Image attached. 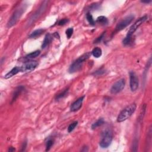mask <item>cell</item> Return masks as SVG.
<instances>
[{"instance_id": "cell-5", "label": "cell", "mask_w": 152, "mask_h": 152, "mask_svg": "<svg viewBox=\"0 0 152 152\" xmlns=\"http://www.w3.org/2000/svg\"><path fill=\"white\" fill-rule=\"evenodd\" d=\"M147 17L146 16H145L142 18L139 19L138 20H137L136 22H135L134 24L131 26V27H130V30L128 31L127 35V37L132 38V36L134 34V32L137 30L138 27H140V26L147 20Z\"/></svg>"}, {"instance_id": "cell-18", "label": "cell", "mask_w": 152, "mask_h": 152, "mask_svg": "<svg viewBox=\"0 0 152 152\" xmlns=\"http://www.w3.org/2000/svg\"><path fill=\"white\" fill-rule=\"evenodd\" d=\"M40 53V51L39 50L38 51H35L34 52H32L31 53H30L29 54L27 55L26 56V58L27 59H32V58H34L37 57L38 56H39Z\"/></svg>"}, {"instance_id": "cell-23", "label": "cell", "mask_w": 152, "mask_h": 152, "mask_svg": "<svg viewBox=\"0 0 152 152\" xmlns=\"http://www.w3.org/2000/svg\"><path fill=\"white\" fill-rule=\"evenodd\" d=\"M53 144V141L52 140H49L46 143V151L50 150V149H51V147L52 146Z\"/></svg>"}, {"instance_id": "cell-9", "label": "cell", "mask_w": 152, "mask_h": 152, "mask_svg": "<svg viewBox=\"0 0 152 152\" xmlns=\"http://www.w3.org/2000/svg\"><path fill=\"white\" fill-rule=\"evenodd\" d=\"M38 63L36 61H31L25 63L21 67V72H30L33 71L37 67Z\"/></svg>"}, {"instance_id": "cell-17", "label": "cell", "mask_w": 152, "mask_h": 152, "mask_svg": "<svg viewBox=\"0 0 152 152\" xmlns=\"http://www.w3.org/2000/svg\"><path fill=\"white\" fill-rule=\"evenodd\" d=\"M104 123H105V121L104 120V119L100 118L99 119H98L97 121L95 122V123L93 124V125H92V128L93 130L96 129V128H98V127H100V126L102 125Z\"/></svg>"}, {"instance_id": "cell-10", "label": "cell", "mask_w": 152, "mask_h": 152, "mask_svg": "<svg viewBox=\"0 0 152 152\" xmlns=\"http://www.w3.org/2000/svg\"><path fill=\"white\" fill-rule=\"evenodd\" d=\"M84 98V96H82V97L78 98L76 101H75L73 104L71 105V108H70L71 109V111H72V112H76V111L80 110L81 106H82Z\"/></svg>"}, {"instance_id": "cell-21", "label": "cell", "mask_w": 152, "mask_h": 152, "mask_svg": "<svg viewBox=\"0 0 152 152\" xmlns=\"http://www.w3.org/2000/svg\"><path fill=\"white\" fill-rule=\"evenodd\" d=\"M68 92V89L65 90L63 91V92H62V93H61L60 94H59L58 95H57V98H56V99L57 100H59V99H63L64 97H65V96L67 95Z\"/></svg>"}, {"instance_id": "cell-26", "label": "cell", "mask_w": 152, "mask_h": 152, "mask_svg": "<svg viewBox=\"0 0 152 152\" xmlns=\"http://www.w3.org/2000/svg\"><path fill=\"white\" fill-rule=\"evenodd\" d=\"M8 151H15V149L14 148V147H10V149H9V150H8Z\"/></svg>"}, {"instance_id": "cell-11", "label": "cell", "mask_w": 152, "mask_h": 152, "mask_svg": "<svg viewBox=\"0 0 152 152\" xmlns=\"http://www.w3.org/2000/svg\"><path fill=\"white\" fill-rule=\"evenodd\" d=\"M19 72H21V67H16L13 68V69L11 70L10 71H9L8 73L4 76V78L5 79L10 78L11 77H12L13 76H15L17 73H19Z\"/></svg>"}, {"instance_id": "cell-2", "label": "cell", "mask_w": 152, "mask_h": 152, "mask_svg": "<svg viewBox=\"0 0 152 152\" xmlns=\"http://www.w3.org/2000/svg\"><path fill=\"white\" fill-rule=\"evenodd\" d=\"M91 55V53L90 52H87L85 54L83 55L82 56L79 57L77 59H76L73 63H72L69 68L70 73H74L75 72L78 71V70L81 69L84 62L88 59Z\"/></svg>"}, {"instance_id": "cell-25", "label": "cell", "mask_w": 152, "mask_h": 152, "mask_svg": "<svg viewBox=\"0 0 152 152\" xmlns=\"http://www.w3.org/2000/svg\"><path fill=\"white\" fill-rule=\"evenodd\" d=\"M104 33L102 34V35L100 36V37L98 38V39H96L95 41V42H96V44H97V43H99V42H100V41H101V40L102 39V38H103V37H104Z\"/></svg>"}, {"instance_id": "cell-1", "label": "cell", "mask_w": 152, "mask_h": 152, "mask_svg": "<svg viewBox=\"0 0 152 152\" xmlns=\"http://www.w3.org/2000/svg\"><path fill=\"white\" fill-rule=\"evenodd\" d=\"M137 106L136 104H132L130 105L129 106L126 107L124 110L121 111L117 118L118 123H121L130 118L131 115L133 114L135 111L136 110Z\"/></svg>"}, {"instance_id": "cell-22", "label": "cell", "mask_w": 152, "mask_h": 152, "mask_svg": "<svg viewBox=\"0 0 152 152\" xmlns=\"http://www.w3.org/2000/svg\"><path fill=\"white\" fill-rule=\"evenodd\" d=\"M73 29L72 28H68L67 31L65 32L66 35H67L68 39H70V38L71 37V36L72 35V33H73Z\"/></svg>"}, {"instance_id": "cell-15", "label": "cell", "mask_w": 152, "mask_h": 152, "mask_svg": "<svg viewBox=\"0 0 152 152\" xmlns=\"http://www.w3.org/2000/svg\"><path fill=\"white\" fill-rule=\"evenodd\" d=\"M96 22L102 25H106L108 23V19H107L106 17L100 16L97 19V20H96Z\"/></svg>"}, {"instance_id": "cell-19", "label": "cell", "mask_w": 152, "mask_h": 152, "mask_svg": "<svg viewBox=\"0 0 152 152\" xmlns=\"http://www.w3.org/2000/svg\"><path fill=\"white\" fill-rule=\"evenodd\" d=\"M86 19L89 24L92 26H95V21L93 18L92 15L90 13H87L86 14Z\"/></svg>"}, {"instance_id": "cell-7", "label": "cell", "mask_w": 152, "mask_h": 152, "mask_svg": "<svg viewBox=\"0 0 152 152\" xmlns=\"http://www.w3.org/2000/svg\"><path fill=\"white\" fill-rule=\"evenodd\" d=\"M125 86V81L124 79H121L114 83L111 89V93L112 94H117L121 92L124 89Z\"/></svg>"}, {"instance_id": "cell-8", "label": "cell", "mask_w": 152, "mask_h": 152, "mask_svg": "<svg viewBox=\"0 0 152 152\" xmlns=\"http://www.w3.org/2000/svg\"><path fill=\"white\" fill-rule=\"evenodd\" d=\"M130 85L132 92L136 91L138 87V78L137 74L133 71L130 72Z\"/></svg>"}, {"instance_id": "cell-16", "label": "cell", "mask_w": 152, "mask_h": 152, "mask_svg": "<svg viewBox=\"0 0 152 152\" xmlns=\"http://www.w3.org/2000/svg\"><path fill=\"white\" fill-rule=\"evenodd\" d=\"M44 30L40 29H38L36 30V31H34L33 33H32L31 35L29 36L30 38H35L38 37V36H39L40 35H41L44 32Z\"/></svg>"}, {"instance_id": "cell-13", "label": "cell", "mask_w": 152, "mask_h": 152, "mask_svg": "<svg viewBox=\"0 0 152 152\" xmlns=\"http://www.w3.org/2000/svg\"><path fill=\"white\" fill-rule=\"evenodd\" d=\"M102 50L99 47H96V48H94L92 52V54L95 58H99L102 55Z\"/></svg>"}, {"instance_id": "cell-27", "label": "cell", "mask_w": 152, "mask_h": 152, "mask_svg": "<svg viewBox=\"0 0 152 152\" xmlns=\"http://www.w3.org/2000/svg\"><path fill=\"white\" fill-rule=\"evenodd\" d=\"M143 3H146V4H149L150 3H151V1H142Z\"/></svg>"}, {"instance_id": "cell-3", "label": "cell", "mask_w": 152, "mask_h": 152, "mask_svg": "<svg viewBox=\"0 0 152 152\" xmlns=\"http://www.w3.org/2000/svg\"><path fill=\"white\" fill-rule=\"evenodd\" d=\"M113 138L112 132L110 130H106L103 133L101 140L99 143L100 146L102 148H107L111 145Z\"/></svg>"}, {"instance_id": "cell-24", "label": "cell", "mask_w": 152, "mask_h": 152, "mask_svg": "<svg viewBox=\"0 0 152 152\" xmlns=\"http://www.w3.org/2000/svg\"><path fill=\"white\" fill-rule=\"evenodd\" d=\"M68 19H63L61 20L60 21L58 22V25L59 26H63L64 25H65L66 23H67L68 22Z\"/></svg>"}, {"instance_id": "cell-12", "label": "cell", "mask_w": 152, "mask_h": 152, "mask_svg": "<svg viewBox=\"0 0 152 152\" xmlns=\"http://www.w3.org/2000/svg\"><path fill=\"white\" fill-rule=\"evenodd\" d=\"M51 40H52V36H51L50 34H47L45 38L44 42H43L42 48L44 49L46 47L50 44Z\"/></svg>"}, {"instance_id": "cell-20", "label": "cell", "mask_w": 152, "mask_h": 152, "mask_svg": "<svg viewBox=\"0 0 152 152\" xmlns=\"http://www.w3.org/2000/svg\"><path fill=\"white\" fill-rule=\"evenodd\" d=\"M77 124H78L77 121H74V122H73V123L70 124V125L68 126V132H71L73 131V130L75 129V128L77 127Z\"/></svg>"}, {"instance_id": "cell-4", "label": "cell", "mask_w": 152, "mask_h": 152, "mask_svg": "<svg viewBox=\"0 0 152 152\" xmlns=\"http://www.w3.org/2000/svg\"><path fill=\"white\" fill-rule=\"evenodd\" d=\"M25 10V7H21L19 8L18 10H17L14 13V14H13V16L11 17L10 20H9L8 23V27H11L13 26H14L16 23L17 22V21L19 20V19L20 18L21 15L24 13Z\"/></svg>"}, {"instance_id": "cell-14", "label": "cell", "mask_w": 152, "mask_h": 152, "mask_svg": "<svg viewBox=\"0 0 152 152\" xmlns=\"http://www.w3.org/2000/svg\"><path fill=\"white\" fill-rule=\"evenodd\" d=\"M23 90H24V87H23V86H20V87H19L16 90H15L13 96V99H12L13 102H14L16 100L18 96L20 95L21 92H22Z\"/></svg>"}, {"instance_id": "cell-6", "label": "cell", "mask_w": 152, "mask_h": 152, "mask_svg": "<svg viewBox=\"0 0 152 152\" xmlns=\"http://www.w3.org/2000/svg\"><path fill=\"white\" fill-rule=\"evenodd\" d=\"M134 17L132 16V15H130L127 17L123 19V20L121 21L117 25L116 28H115V30H116L117 32H119L123 30L124 29H125L126 27H127L128 25H129L130 23L132 22V21L133 20Z\"/></svg>"}]
</instances>
